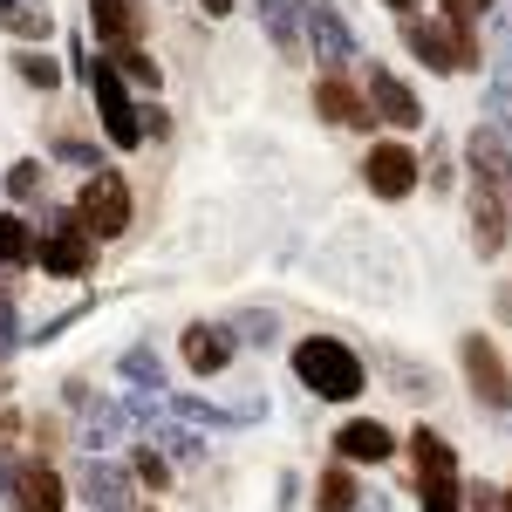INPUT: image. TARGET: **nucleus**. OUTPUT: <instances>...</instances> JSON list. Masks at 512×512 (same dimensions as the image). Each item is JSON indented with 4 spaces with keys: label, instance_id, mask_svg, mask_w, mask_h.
<instances>
[{
    "label": "nucleus",
    "instance_id": "22",
    "mask_svg": "<svg viewBox=\"0 0 512 512\" xmlns=\"http://www.w3.org/2000/svg\"><path fill=\"white\" fill-rule=\"evenodd\" d=\"M253 14H260V28H267V41H274L280 55H301V0H253Z\"/></svg>",
    "mask_w": 512,
    "mask_h": 512
},
{
    "label": "nucleus",
    "instance_id": "12",
    "mask_svg": "<svg viewBox=\"0 0 512 512\" xmlns=\"http://www.w3.org/2000/svg\"><path fill=\"white\" fill-rule=\"evenodd\" d=\"M458 362H465V383H472L478 403H485V410H506L512 403V369L499 362L492 335H465V342H458Z\"/></svg>",
    "mask_w": 512,
    "mask_h": 512
},
{
    "label": "nucleus",
    "instance_id": "7",
    "mask_svg": "<svg viewBox=\"0 0 512 512\" xmlns=\"http://www.w3.org/2000/svg\"><path fill=\"white\" fill-rule=\"evenodd\" d=\"M89 267H96V239H89V226L76 219V205L48 212V226H41V274L82 280Z\"/></svg>",
    "mask_w": 512,
    "mask_h": 512
},
{
    "label": "nucleus",
    "instance_id": "39",
    "mask_svg": "<svg viewBox=\"0 0 512 512\" xmlns=\"http://www.w3.org/2000/svg\"><path fill=\"white\" fill-rule=\"evenodd\" d=\"M383 7H396V14H403V21H410V7H424V0H383Z\"/></svg>",
    "mask_w": 512,
    "mask_h": 512
},
{
    "label": "nucleus",
    "instance_id": "30",
    "mask_svg": "<svg viewBox=\"0 0 512 512\" xmlns=\"http://www.w3.org/2000/svg\"><path fill=\"white\" fill-rule=\"evenodd\" d=\"M110 62H117V76L130 82V89H158V62H151V55H144V48H130V55H110Z\"/></svg>",
    "mask_w": 512,
    "mask_h": 512
},
{
    "label": "nucleus",
    "instance_id": "25",
    "mask_svg": "<svg viewBox=\"0 0 512 512\" xmlns=\"http://www.w3.org/2000/svg\"><path fill=\"white\" fill-rule=\"evenodd\" d=\"M485 117H492V130L512 144V55L492 62V82H485Z\"/></svg>",
    "mask_w": 512,
    "mask_h": 512
},
{
    "label": "nucleus",
    "instance_id": "3",
    "mask_svg": "<svg viewBox=\"0 0 512 512\" xmlns=\"http://www.w3.org/2000/svg\"><path fill=\"white\" fill-rule=\"evenodd\" d=\"M76 76L89 82V96H96V117H103V137H110L117 151H137V144L151 137V123H144V110L130 103V82L117 76V62H89V48L76 41Z\"/></svg>",
    "mask_w": 512,
    "mask_h": 512
},
{
    "label": "nucleus",
    "instance_id": "37",
    "mask_svg": "<svg viewBox=\"0 0 512 512\" xmlns=\"http://www.w3.org/2000/svg\"><path fill=\"white\" fill-rule=\"evenodd\" d=\"M492 308H499V321H512V287H499V294H492Z\"/></svg>",
    "mask_w": 512,
    "mask_h": 512
},
{
    "label": "nucleus",
    "instance_id": "1",
    "mask_svg": "<svg viewBox=\"0 0 512 512\" xmlns=\"http://www.w3.org/2000/svg\"><path fill=\"white\" fill-rule=\"evenodd\" d=\"M294 376H301V390L321 396V403H355L362 383H369L362 355H355L342 335H301V342H294Z\"/></svg>",
    "mask_w": 512,
    "mask_h": 512
},
{
    "label": "nucleus",
    "instance_id": "6",
    "mask_svg": "<svg viewBox=\"0 0 512 512\" xmlns=\"http://www.w3.org/2000/svg\"><path fill=\"white\" fill-rule=\"evenodd\" d=\"M301 35H308V48H315L321 76H349V69H362V48H355V28L342 21V7L301 0Z\"/></svg>",
    "mask_w": 512,
    "mask_h": 512
},
{
    "label": "nucleus",
    "instance_id": "35",
    "mask_svg": "<svg viewBox=\"0 0 512 512\" xmlns=\"http://www.w3.org/2000/svg\"><path fill=\"white\" fill-rule=\"evenodd\" d=\"M492 7H499V0H444V14H451V21H485Z\"/></svg>",
    "mask_w": 512,
    "mask_h": 512
},
{
    "label": "nucleus",
    "instance_id": "26",
    "mask_svg": "<svg viewBox=\"0 0 512 512\" xmlns=\"http://www.w3.org/2000/svg\"><path fill=\"white\" fill-rule=\"evenodd\" d=\"M362 506V485H355L349 465H335V472L315 478V512H355Z\"/></svg>",
    "mask_w": 512,
    "mask_h": 512
},
{
    "label": "nucleus",
    "instance_id": "5",
    "mask_svg": "<svg viewBox=\"0 0 512 512\" xmlns=\"http://www.w3.org/2000/svg\"><path fill=\"white\" fill-rule=\"evenodd\" d=\"M76 219L89 226V239H96V246L130 233V178H123L117 164H103V171H89V178H82Z\"/></svg>",
    "mask_w": 512,
    "mask_h": 512
},
{
    "label": "nucleus",
    "instance_id": "14",
    "mask_svg": "<svg viewBox=\"0 0 512 512\" xmlns=\"http://www.w3.org/2000/svg\"><path fill=\"white\" fill-rule=\"evenodd\" d=\"M89 35L110 55H130L144 41V0H89Z\"/></svg>",
    "mask_w": 512,
    "mask_h": 512
},
{
    "label": "nucleus",
    "instance_id": "2",
    "mask_svg": "<svg viewBox=\"0 0 512 512\" xmlns=\"http://www.w3.org/2000/svg\"><path fill=\"white\" fill-rule=\"evenodd\" d=\"M403 48L437 69V76H472L478 62H485V48H478V21H451V14H437V21H403Z\"/></svg>",
    "mask_w": 512,
    "mask_h": 512
},
{
    "label": "nucleus",
    "instance_id": "34",
    "mask_svg": "<svg viewBox=\"0 0 512 512\" xmlns=\"http://www.w3.org/2000/svg\"><path fill=\"white\" fill-rule=\"evenodd\" d=\"M465 512H506V492L499 485H472L465 492Z\"/></svg>",
    "mask_w": 512,
    "mask_h": 512
},
{
    "label": "nucleus",
    "instance_id": "23",
    "mask_svg": "<svg viewBox=\"0 0 512 512\" xmlns=\"http://www.w3.org/2000/svg\"><path fill=\"white\" fill-rule=\"evenodd\" d=\"M171 410H178L185 424H198V431H239V424H253V410H226V403H212V396H192V390L171 396Z\"/></svg>",
    "mask_w": 512,
    "mask_h": 512
},
{
    "label": "nucleus",
    "instance_id": "32",
    "mask_svg": "<svg viewBox=\"0 0 512 512\" xmlns=\"http://www.w3.org/2000/svg\"><path fill=\"white\" fill-rule=\"evenodd\" d=\"M21 342H28V335H21V315H14V287L0 280V362L21 349Z\"/></svg>",
    "mask_w": 512,
    "mask_h": 512
},
{
    "label": "nucleus",
    "instance_id": "19",
    "mask_svg": "<svg viewBox=\"0 0 512 512\" xmlns=\"http://www.w3.org/2000/svg\"><path fill=\"white\" fill-rule=\"evenodd\" d=\"M117 376L130 383V396H158V390H171V362H164L151 342H130V349L117 355Z\"/></svg>",
    "mask_w": 512,
    "mask_h": 512
},
{
    "label": "nucleus",
    "instance_id": "17",
    "mask_svg": "<svg viewBox=\"0 0 512 512\" xmlns=\"http://www.w3.org/2000/svg\"><path fill=\"white\" fill-rule=\"evenodd\" d=\"M315 110L328 123H342V130H369V96H362V82H349V76H321L315 82Z\"/></svg>",
    "mask_w": 512,
    "mask_h": 512
},
{
    "label": "nucleus",
    "instance_id": "18",
    "mask_svg": "<svg viewBox=\"0 0 512 512\" xmlns=\"http://www.w3.org/2000/svg\"><path fill=\"white\" fill-rule=\"evenodd\" d=\"M130 431V403H82V458H110V444Z\"/></svg>",
    "mask_w": 512,
    "mask_h": 512
},
{
    "label": "nucleus",
    "instance_id": "16",
    "mask_svg": "<svg viewBox=\"0 0 512 512\" xmlns=\"http://www.w3.org/2000/svg\"><path fill=\"white\" fill-rule=\"evenodd\" d=\"M335 458H342V465H383V458H396L390 424H376V417H349V424L335 431Z\"/></svg>",
    "mask_w": 512,
    "mask_h": 512
},
{
    "label": "nucleus",
    "instance_id": "27",
    "mask_svg": "<svg viewBox=\"0 0 512 512\" xmlns=\"http://www.w3.org/2000/svg\"><path fill=\"white\" fill-rule=\"evenodd\" d=\"M14 76L48 96V89H62V62H55V55H41V48H14Z\"/></svg>",
    "mask_w": 512,
    "mask_h": 512
},
{
    "label": "nucleus",
    "instance_id": "15",
    "mask_svg": "<svg viewBox=\"0 0 512 512\" xmlns=\"http://www.w3.org/2000/svg\"><path fill=\"white\" fill-rule=\"evenodd\" d=\"M7 506H14V512H69V485H62V472H55V465H41V458H21Z\"/></svg>",
    "mask_w": 512,
    "mask_h": 512
},
{
    "label": "nucleus",
    "instance_id": "9",
    "mask_svg": "<svg viewBox=\"0 0 512 512\" xmlns=\"http://www.w3.org/2000/svg\"><path fill=\"white\" fill-rule=\"evenodd\" d=\"M465 164H472V185H478V192H492L512 212V144L492 130V123H478L472 137H465Z\"/></svg>",
    "mask_w": 512,
    "mask_h": 512
},
{
    "label": "nucleus",
    "instance_id": "21",
    "mask_svg": "<svg viewBox=\"0 0 512 512\" xmlns=\"http://www.w3.org/2000/svg\"><path fill=\"white\" fill-rule=\"evenodd\" d=\"M0 35H14L21 48H41V41L55 35V7H48V0H14V7H0Z\"/></svg>",
    "mask_w": 512,
    "mask_h": 512
},
{
    "label": "nucleus",
    "instance_id": "36",
    "mask_svg": "<svg viewBox=\"0 0 512 512\" xmlns=\"http://www.w3.org/2000/svg\"><path fill=\"white\" fill-rule=\"evenodd\" d=\"M14 431H21V417H14V410H0V458L14 451Z\"/></svg>",
    "mask_w": 512,
    "mask_h": 512
},
{
    "label": "nucleus",
    "instance_id": "31",
    "mask_svg": "<svg viewBox=\"0 0 512 512\" xmlns=\"http://www.w3.org/2000/svg\"><path fill=\"white\" fill-rule=\"evenodd\" d=\"M130 472H137V485H151V492H158L164 478H171V465H164L158 444H137V451H130Z\"/></svg>",
    "mask_w": 512,
    "mask_h": 512
},
{
    "label": "nucleus",
    "instance_id": "29",
    "mask_svg": "<svg viewBox=\"0 0 512 512\" xmlns=\"http://www.w3.org/2000/svg\"><path fill=\"white\" fill-rule=\"evenodd\" d=\"M226 328H233L246 349H274V335H280V321L274 315H253V308H246V315H233Z\"/></svg>",
    "mask_w": 512,
    "mask_h": 512
},
{
    "label": "nucleus",
    "instance_id": "13",
    "mask_svg": "<svg viewBox=\"0 0 512 512\" xmlns=\"http://www.w3.org/2000/svg\"><path fill=\"white\" fill-rule=\"evenodd\" d=\"M178 355H185L192 376H219V369L239 355V335L226 328V321H192V328L178 335Z\"/></svg>",
    "mask_w": 512,
    "mask_h": 512
},
{
    "label": "nucleus",
    "instance_id": "8",
    "mask_svg": "<svg viewBox=\"0 0 512 512\" xmlns=\"http://www.w3.org/2000/svg\"><path fill=\"white\" fill-rule=\"evenodd\" d=\"M362 96H369V117L390 123V130H424V103L417 89L396 76L390 62H362Z\"/></svg>",
    "mask_w": 512,
    "mask_h": 512
},
{
    "label": "nucleus",
    "instance_id": "10",
    "mask_svg": "<svg viewBox=\"0 0 512 512\" xmlns=\"http://www.w3.org/2000/svg\"><path fill=\"white\" fill-rule=\"evenodd\" d=\"M417 178H424V158L410 151V144H369V158H362V185L376 198H410L417 192Z\"/></svg>",
    "mask_w": 512,
    "mask_h": 512
},
{
    "label": "nucleus",
    "instance_id": "4",
    "mask_svg": "<svg viewBox=\"0 0 512 512\" xmlns=\"http://www.w3.org/2000/svg\"><path fill=\"white\" fill-rule=\"evenodd\" d=\"M410 465H417V506L424 512H465V478H458V451L437 431H410Z\"/></svg>",
    "mask_w": 512,
    "mask_h": 512
},
{
    "label": "nucleus",
    "instance_id": "40",
    "mask_svg": "<svg viewBox=\"0 0 512 512\" xmlns=\"http://www.w3.org/2000/svg\"><path fill=\"white\" fill-rule=\"evenodd\" d=\"M506 512H512V492H506Z\"/></svg>",
    "mask_w": 512,
    "mask_h": 512
},
{
    "label": "nucleus",
    "instance_id": "41",
    "mask_svg": "<svg viewBox=\"0 0 512 512\" xmlns=\"http://www.w3.org/2000/svg\"><path fill=\"white\" fill-rule=\"evenodd\" d=\"M0 7H14V0H0Z\"/></svg>",
    "mask_w": 512,
    "mask_h": 512
},
{
    "label": "nucleus",
    "instance_id": "28",
    "mask_svg": "<svg viewBox=\"0 0 512 512\" xmlns=\"http://www.w3.org/2000/svg\"><path fill=\"white\" fill-rule=\"evenodd\" d=\"M41 185H48V164L41 158H14L7 164V198H21V205H35Z\"/></svg>",
    "mask_w": 512,
    "mask_h": 512
},
{
    "label": "nucleus",
    "instance_id": "20",
    "mask_svg": "<svg viewBox=\"0 0 512 512\" xmlns=\"http://www.w3.org/2000/svg\"><path fill=\"white\" fill-rule=\"evenodd\" d=\"M506 239H512V212L492 192H478V185H472V246H478V260L506 253Z\"/></svg>",
    "mask_w": 512,
    "mask_h": 512
},
{
    "label": "nucleus",
    "instance_id": "38",
    "mask_svg": "<svg viewBox=\"0 0 512 512\" xmlns=\"http://www.w3.org/2000/svg\"><path fill=\"white\" fill-rule=\"evenodd\" d=\"M219 14H233V0H205V21H219Z\"/></svg>",
    "mask_w": 512,
    "mask_h": 512
},
{
    "label": "nucleus",
    "instance_id": "11",
    "mask_svg": "<svg viewBox=\"0 0 512 512\" xmlns=\"http://www.w3.org/2000/svg\"><path fill=\"white\" fill-rule=\"evenodd\" d=\"M76 492H82V506H89V512H130V506H137V472L117 465V458H82Z\"/></svg>",
    "mask_w": 512,
    "mask_h": 512
},
{
    "label": "nucleus",
    "instance_id": "24",
    "mask_svg": "<svg viewBox=\"0 0 512 512\" xmlns=\"http://www.w3.org/2000/svg\"><path fill=\"white\" fill-rule=\"evenodd\" d=\"M35 260H41V233L21 212H0V267L21 274V267H35Z\"/></svg>",
    "mask_w": 512,
    "mask_h": 512
},
{
    "label": "nucleus",
    "instance_id": "33",
    "mask_svg": "<svg viewBox=\"0 0 512 512\" xmlns=\"http://www.w3.org/2000/svg\"><path fill=\"white\" fill-rule=\"evenodd\" d=\"M390 383H396V396H410V403H431V369H424V376H417V369H410V362H390Z\"/></svg>",
    "mask_w": 512,
    "mask_h": 512
}]
</instances>
